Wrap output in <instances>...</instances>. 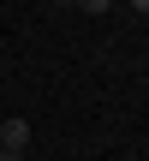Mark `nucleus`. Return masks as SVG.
I'll return each mask as SVG.
<instances>
[{
  "label": "nucleus",
  "instance_id": "5",
  "mask_svg": "<svg viewBox=\"0 0 149 161\" xmlns=\"http://www.w3.org/2000/svg\"><path fill=\"white\" fill-rule=\"evenodd\" d=\"M0 161H18V155H0Z\"/></svg>",
  "mask_w": 149,
  "mask_h": 161
},
{
  "label": "nucleus",
  "instance_id": "3",
  "mask_svg": "<svg viewBox=\"0 0 149 161\" xmlns=\"http://www.w3.org/2000/svg\"><path fill=\"white\" fill-rule=\"evenodd\" d=\"M131 6H137V18H149V0H131Z\"/></svg>",
  "mask_w": 149,
  "mask_h": 161
},
{
  "label": "nucleus",
  "instance_id": "1",
  "mask_svg": "<svg viewBox=\"0 0 149 161\" xmlns=\"http://www.w3.org/2000/svg\"><path fill=\"white\" fill-rule=\"evenodd\" d=\"M24 143H30V119H18V114L0 119V149L6 155H24Z\"/></svg>",
  "mask_w": 149,
  "mask_h": 161
},
{
  "label": "nucleus",
  "instance_id": "2",
  "mask_svg": "<svg viewBox=\"0 0 149 161\" xmlns=\"http://www.w3.org/2000/svg\"><path fill=\"white\" fill-rule=\"evenodd\" d=\"M72 6H78V12H90V18H102V12H108L113 0H72Z\"/></svg>",
  "mask_w": 149,
  "mask_h": 161
},
{
  "label": "nucleus",
  "instance_id": "4",
  "mask_svg": "<svg viewBox=\"0 0 149 161\" xmlns=\"http://www.w3.org/2000/svg\"><path fill=\"white\" fill-rule=\"evenodd\" d=\"M54 6H72V0H54Z\"/></svg>",
  "mask_w": 149,
  "mask_h": 161
}]
</instances>
